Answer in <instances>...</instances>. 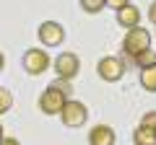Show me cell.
I'll return each instance as SVG.
<instances>
[{
  "label": "cell",
  "mask_w": 156,
  "mask_h": 145,
  "mask_svg": "<svg viewBox=\"0 0 156 145\" xmlns=\"http://www.w3.org/2000/svg\"><path fill=\"white\" fill-rule=\"evenodd\" d=\"M133 143L135 145H156V130L138 124V127L133 130Z\"/></svg>",
  "instance_id": "obj_10"
},
{
  "label": "cell",
  "mask_w": 156,
  "mask_h": 145,
  "mask_svg": "<svg viewBox=\"0 0 156 145\" xmlns=\"http://www.w3.org/2000/svg\"><path fill=\"white\" fill-rule=\"evenodd\" d=\"M117 23H120L122 29H128V31H130V29H135L140 23V11L133 5V3H128L125 8L117 11Z\"/></svg>",
  "instance_id": "obj_9"
},
{
  "label": "cell",
  "mask_w": 156,
  "mask_h": 145,
  "mask_svg": "<svg viewBox=\"0 0 156 145\" xmlns=\"http://www.w3.org/2000/svg\"><path fill=\"white\" fill-rule=\"evenodd\" d=\"M143 127H154L156 130V112H148V114H143Z\"/></svg>",
  "instance_id": "obj_16"
},
{
  "label": "cell",
  "mask_w": 156,
  "mask_h": 145,
  "mask_svg": "<svg viewBox=\"0 0 156 145\" xmlns=\"http://www.w3.org/2000/svg\"><path fill=\"white\" fill-rule=\"evenodd\" d=\"M122 49H125V55L138 57L140 52L151 49V34L146 31V29H140V26L130 29V31L125 34V39H122Z\"/></svg>",
  "instance_id": "obj_1"
},
{
  "label": "cell",
  "mask_w": 156,
  "mask_h": 145,
  "mask_svg": "<svg viewBox=\"0 0 156 145\" xmlns=\"http://www.w3.org/2000/svg\"><path fill=\"white\" fill-rule=\"evenodd\" d=\"M148 18H151V23H156V3H151V8H148Z\"/></svg>",
  "instance_id": "obj_19"
},
{
  "label": "cell",
  "mask_w": 156,
  "mask_h": 145,
  "mask_svg": "<svg viewBox=\"0 0 156 145\" xmlns=\"http://www.w3.org/2000/svg\"><path fill=\"white\" fill-rule=\"evenodd\" d=\"M50 86H55V88L60 91V93H65L68 99H70V93H73V86H70V80H62V78H55V80H52Z\"/></svg>",
  "instance_id": "obj_15"
},
{
  "label": "cell",
  "mask_w": 156,
  "mask_h": 145,
  "mask_svg": "<svg viewBox=\"0 0 156 145\" xmlns=\"http://www.w3.org/2000/svg\"><path fill=\"white\" fill-rule=\"evenodd\" d=\"M0 145H21V143H18L16 137H3V140H0Z\"/></svg>",
  "instance_id": "obj_18"
},
{
  "label": "cell",
  "mask_w": 156,
  "mask_h": 145,
  "mask_svg": "<svg viewBox=\"0 0 156 145\" xmlns=\"http://www.w3.org/2000/svg\"><path fill=\"white\" fill-rule=\"evenodd\" d=\"M11 106H13V93L8 88H0V114L11 112Z\"/></svg>",
  "instance_id": "obj_14"
},
{
  "label": "cell",
  "mask_w": 156,
  "mask_h": 145,
  "mask_svg": "<svg viewBox=\"0 0 156 145\" xmlns=\"http://www.w3.org/2000/svg\"><path fill=\"white\" fill-rule=\"evenodd\" d=\"M65 101H68L65 93H60L55 86H47V88L42 91V96H39V109L52 117V114H60V112H62Z\"/></svg>",
  "instance_id": "obj_5"
},
{
  "label": "cell",
  "mask_w": 156,
  "mask_h": 145,
  "mask_svg": "<svg viewBox=\"0 0 156 145\" xmlns=\"http://www.w3.org/2000/svg\"><path fill=\"white\" fill-rule=\"evenodd\" d=\"M135 65H138V70H148V67H156V52L154 49H146L140 52L138 57H133Z\"/></svg>",
  "instance_id": "obj_11"
},
{
  "label": "cell",
  "mask_w": 156,
  "mask_h": 145,
  "mask_svg": "<svg viewBox=\"0 0 156 145\" xmlns=\"http://www.w3.org/2000/svg\"><path fill=\"white\" fill-rule=\"evenodd\" d=\"M60 119H62L65 127H81V124H86V119H89V109H86V104H81V101L68 99L65 106H62V112H60Z\"/></svg>",
  "instance_id": "obj_2"
},
{
  "label": "cell",
  "mask_w": 156,
  "mask_h": 145,
  "mask_svg": "<svg viewBox=\"0 0 156 145\" xmlns=\"http://www.w3.org/2000/svg\"><path fill=\"white\" fill-rule=\"evenodd\" d=\"M52 67H55L57 78H62V80H73V78L78 75V70H81V60H78V55H73V52H62V55L55 57Z\"/></svg>",
  "instance_id": "obj_4"
},
{
  "label": "cell",
  "mask_w": 156,
  "mask_h": 145,
  "mask_svg": "<svg viewBox=\"0 0 156 145\" xmlns=\"http://www.w3.org/2000/svg\"><path fill=\"white\" fill-rule=\"evenodd\" d=\"M5 67V57H3V52H0V70Z\"/></svg>",
  "instance_id": "obj_20"
},
{
  "label": "cell",
  "mask_w": 156,
  "mask_h": 145,
  "mask_svg": "<svg viewBox=\"0 0 156 145\" xmlns=\"http://www.w3.org/2000/svg\"><path fill=\"white\" fill-rule=\"evenodd\" d=\"M128 3H130V0H107V5H109V8H115V11H120V8H125Z\"/></svg>",
  "instance_id": "obj_17"
},
{
  "label": "cell",
  "mask_w": 156,
  "mask_h": 145,
  "mask_svg": "<svg viewBox=\"0 0 156 145\" xmlns=\"http://www.w3.org/2000/svg\"><path fill=\"white\" fill-rule=\"evenodd\" d=\"M62 39H65V29L57 21H44L39 26V42L44 47H57V44H62Z\"/></svg>",
  "instance_id": "obj_7"
},
{
  "label": "cell",
  "mask_w": 156,
  "mask_h": 145,
  "mask_svg": "<svg viewBox=\"0 0 156 145\" xmlns=\"http://www.w3.org/2000/svg\"><path fill=\"white\" fill-rule=\"evenodd\" d=\"M115 130L109 124H96L89 132V145H115Z\"/></svg>",
  "instance_id": "obj_8"
},
{
  "label": "cell",
  "mask_w": 156,
  "mask_h": 145,
  "mask_svg": "<svg viewBox=\"0 0 156 145\" xmlns=\"http://www.w3.org/2000/svg\"><path fill=\"white\" fill-rule=\"evenodd\" d=\"M3 137H5V135H3V124H0V140H3Z\"/></svg>",
  "instance_id": "obj_21"
},
{
  "label": "cell",
  "mask_w": 156,
  "mask_h": 145,
  "mask_svg": "<svg viewBox=\"0 0 156 145\" xmlns=\"http://www.w3.org/2000/svg\"><path fill=\"white\" fill-rule=\"evenodd\" d=\"M78 3L86 13H99L101 8H107V0H78Z\"/></svg>",
  "instance_id": "obj_13"
},
{
  "label": "cell",
  "mask_w": 156,
  "mask_h": 145,
  "mask_svg": "<svg viewBox=\"0 0 156 145\" xmlns=\"http://www.w3.org/2000/svg\"><path fill=\"white\" fill-rule=\"evenodd\" d=\"M140 86H143L148 93H156V67L140 70Z\"/></svg>",
  "instance_id": "obj_12"
},
{
  "label": "cell",
  "mask_w": 156,
  "mask_h": 145,
  "mask_svg": "<svg viewBox=\"0 0 156 145\" xmlns=\"http://www.w3.org/2000/svg\"><path fill=\"white\" fill-rule=\"evenodd\" d=\"M21 65H23V70H26L29 75H42L47 67H52V60H50V55H47L44 49H37V47H34V49L23 52Z\"/></svg>",
  "instance_id": "obj_3"
},
{
  "label": "cell",
  "mask_w": 156,
  "mask_h": 145,
  "mask_svg": "<svg viewBox=\"0 0 156 145\" xmlns=\"http://www.w3.org/2000/svg\"><path fill=\"white\" fill-rule=\"evenodd\" d=\"M96 72H99V78L107 80V83H115L125 75V62L120 57H101L99 65H96Z\"/></svg>",
  "instance_id": "obj_6"
}]
</instances>
